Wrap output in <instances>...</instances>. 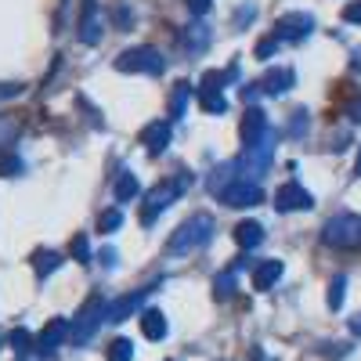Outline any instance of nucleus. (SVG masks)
Segmentation results:
<instances>
[{
  "instance_id": "473e14b6",
  "label": "nucleus",
  "mask_w": 361,
  "mask_h": 361,
  "mask_svg": "<svg viewBox=\"0 0 361 361\" xmlns=\"http://www.w3.org/2000/svg\"><path fill=\"white\" fill-rule=\"evenodd\" d=\"M209 4H214V0H188V8H192L195 15H206V11H209Z\"/></svg>"
},
{
  "instance_id": "a878e982",
  "label": "nucleus",
  "mask_w": 361,
  "mask_h": 361,
  "mask_svg": "<svg viewBox=\"0 0 361 361\" xmlns=\"http://www.w3.org/2000/svg\"><path fill=\"white\" fill-rule=\"evenodd\" d=\"M119 224H123V214H119V209H105V214L98 217V231H105V235L116 231Z\"/></svg>"
},
{
  "instance_id": "bb28decb",
  "label": "nucleus",
  "mask_w": 361,
  "mask_h": 361,
  "mask_svg": "<svg viewBox=\"0 0 361 361\" xmlns=\"http://www.w3.org/2000/svg\"><path fill=\"white\" fill-rule=\"evenodd\" d=\"M8 340H11V347H15L18 354H29V347H33V336H29L25 329H15V333H11Z\"/></svg>"
},
{
  "instance_id": "20e7f679",
  "label": "nucleus",
  "mask_w": 361,
  "mask_h": 361,
  "mask_svg": "<svg viewBox=\"0 0 361 361\" xmlns=\"http://www.w3.org/2000/svg\"><path fill=\"white\" fill-rule=\"evenodd\" d=\"M105 296L102 293H90L87 296V304L80 307V314H76V325H73V340L76 343H87L90 336H94L98 333V325L105 322Z\"/></svg>"
},
{
  "instance_id": "393cba45",
  "label": "nucleus",
  "mask_w": 361,
  "mask_h": 361,
  "mask_svg": "<svg viewBox=\"0 0 361 361\" xmlns=\"http://www.w3.org/2000/svg\"><path fill=\"white\" fill-rule=\"evenodd\" d=\"M130 357H134L130 340H112L109 343V361H130Z\"/></svg>"
},
{
  "instance_id": "a211bd4d",
  "label": "nucleus",
  "mask_w": 361,
  "mask_h": 361,
  "mask_svg": "<svg viewBox=\"0 0 361 361\" xmlns=\"http://www.w3.org/2000/svg\"><path fill=\"white\" fill-rule=\"evenodd\" d=\"M235 243L243 246V250H253V246H260L264 243V228L257 224V221H243L235 228Z\"/></svg>"
},
{
  "instance_id": "0eeeda50",
  "label": "nucleus",
  "mask_w": 361,
  "mask_h": 361,
  "mask_svg": "<svg viewBox=\"0 0 361 361\" xmlns=\"http://www.w3.org/2000/svg\"><path fill=\"white\" fill-rule=\"evenodd\" d=\"M275 206L282 209V214H293V209H311L314 206V199H311V192H304L300 185H282L279 192H275Z\"/></svg>"
},
{
  "instance_id": "412c9836",
  "label": "nucleus",
  "mask_w": 361,
  "mask_h": 361,
  "mask_svg": "<svg viewBox=\"0 0 361 361\" xmlns=\"http://www.w3.org/2000/svg\"><path fill=\"white\" fill-rule=\"evenodd\" d=\"M188 94H192V83L180 80V83L173 87V98H170V116H185V109H188Z\"/></svg>"
},
{
  "instance_id": "7c9ffc66",
  "label": "nucleus",
  "mask_w": 361,
  "mask_h": 361,
  "mask_svg": "<svg viewBox=\"0 0 361 361\" xmlns=\"http://www.w3.org/2000/svg\"><path fill=\"white\" fill-rule=\"evenodd\" d=\"M343 18H347V22H354V25H361V0H354V4H347V8H343Z\"/></svg>"
},
{
  "instance_id": "2eb2a0df",
  "label": "nucleus",
  "mask_w": 361,
  "mask_h": 361,
  "mask_svg": "<svg viewBox=\"0 0 361 361\" xmlns=\"http://www.w3.org/2000/svg\"><path fill=\"white\" fill-rule=\"evenodd\" d=\"M282 279V260H264L253 267V289H271Z\"/></svg>"
},
{
  "instance_id": "9b49d317",
  "label": "nucleus",
  "mask_w": 361,
  "mask_h": 361,
  "mask_svg": "<svg viewBox=\"0 0 361 361\" xmlns=\"http://www.w3.org/2000/svg\"><path fill=\"white\" fill-rule=\"evenodd\" d=\"M80 40H83V44H98V40H102L98 0H83V15H80Z\"/></svg>"
},
{
  "instance_id": "f8f14e48",
  "label": "nucleus",
  "mask_w": 361,
  "mask_h": 361,
  "mask_svg": "<svg viewBox=\"0 0 361 361\" xmlns=\"http://www.w3.org/2000/svg\"><path fill=\"white\" fill-rule=\"evenodd\" d=\"M148 289H137L130 296H119V300H109V307H105V322H127L137 307H141V300H145Z\"/></svg>"
},
{
  "instance_id": "f257e3e1",
  "label": "nucleus",
  "mask_w": 361,
  "mask_h": 361,
  "mask_svg": "<svg viewBox=\"0 0 361 361\" xmlns=\"http://www.w3.org/2000/svg\"><path fill=\"white\" fill-rule=\"evenodd\" d=\"M209 235H214V217H209V214H195V217H188L185 224H180V228L170 235L166 253H170V257L195 253L199 246H206V243H209Z\"/></svg>"
},
{
  "instance_id": "aec40b11",
  "label": "nucleus",
  "mask_w": 361,
  "mask_h": 361,
  "mask_svg": "<svg viewBox=\"0 0 361 361\" xmlns=\"http://www.w3.org/2000/svg\"><path fill=\"white\" fill-rule=\"evenodd\" d=\"M58 264H62V253H54V250H37V257H33L37 279H47V271H54Z\"/></svg>"
},
{
  "instance_id": "4be33fe9",
  "label": "nucleus",
  "mask_w": 361,
  "mask_h": 361,
  "mask_svg": "<svg viewBox=\"0 0 361 361\" xmlns=\"http://www.w3.org/2000/svg\"><path fill=\"white\" fill-rule=\"evenodd\" d=\"M199 102L206 112H224L228 109V98L221 94V90H199Z\"/></svg>"
},
{
  "instance_id": "4468645a",
  "label": "nucleus",
  "mask_w": 361,
  "mask_h": 361,
  "mask_svg": "<svg viewBox=\"0 0 361 361\" xmlns=\"http://www.w3.org/2000/svg\"><path fill=\"white\" fill-rule=\"evenodd\" d=\"M141 145H148V152H163L170 145V123L166 119H156V123H148L141 130Z\"/></svg>"
},
{
  "instance_id": "6ab92c4d",
  "label": "nucleus",
  "mask_w": 361,
  "mask_h": 361,
  "mask_svg": "<svg viewBox=\"0 0 361 361\" xmlns=\"http://www.w3.org/2000/svg\"><path fill=\"white\" fill-rule=\"evenodd\" d=\"M112 195H116V202H130V199L137 195V177H134V173H119Z\"/></svg>"
},
{
  "instance_id": "c85d7f7f",
  "label": "nucleus",
  "mask_w": 361,
  "mask_h": 361,
  "mask_svg": "<svg viewBox=\"0 0 361 361\" xmlns=\"http://www.w3.org/2000/svg\"><path fill=\"white\" fill-rule=\"evenodd\" d=\"M231 286H235V275H231V271H228V275H221V279L214 282V289H217V300L231 296Z\"/></svg>"
},
{
  "instance_id": "423d86ee",
  "label": "nucleus",
  "mask_w": 361,
  "mask_h": 361,
  "mask_svg": "<svg viewBox=\"0 0 361 361\" xmlns=\"http://www.w3.org/2000/svg\"><path fill=\"white\" fill-rule=\"evenodd\" d=\"M221 199L228 202V206H257L260 199H264V192L257 188V185H250V180H231V185H224L221 188Z\"/></svg>"
},
{
  "instance_id": "f03ea898",
  "label": "nucleus",
  "mask_w": 361,
  "mask_h": 361,
  "mask_svg": "<svg viewBox=\"0 0 361 361\" xmlns=\"http://www.w3.org/2000/svg\"><path fill=\"white\" fill-rule=\"evenodd\" d=\"M322 243L333 246V250H354V246H361V217L357 214H340L333 221H325Z\"/></svg>"
},
{
  "instance_id": "ddd939ff",
  "label": "nucleus",
  "mask_w": 361,
  "mask_h": 361,
  "mask_svg": "<svg viewBox=\"0 0 361 361\" xmlns=\"http://www.w3.org/2000/svg\"><path fill=\"white\" fill-rule=\"evenodd\" d=\"M177 192H180V180H170V185L163 180V185H156L152 192H148V221H152L159 209H166L177 199Z\"/></svg>"
},
{
  "instance_id": "7ed1b4c3",
  "label": "nucleus",
  "mask_w": 361,
  "mask_h": 361,
  "mask_svg": "<svg viewBox=\"0 0 361 361\" xmlns=\"http://www.w3.org/2000/svg\"><path fill=\"white\" fill-rule=\"evenodd\" d=\"M271 156H275V145H271V134H267L264 141H257V145L243 148V156L235 159V170L243 173V180H250V185H253L257 177H264V173H267Z\"/></svg>"
},
{
  "instance_id": "f704fd0d",
  "label": "nucleus",
  "mask_w": 361,
  "mask_h": 361,
  "mask_svg": "<svg viewBox=\"0 0 361 361\" xmlns=\"http://www.w3.org/2000/svg\"><path fill=\"white\" fill-rule=\"evenodd\" d=\"M350 119H354V123H361V102L350 105Z\"/></svg>"
},
{
  "instance_id": "6e6552de",
  "label": "nucleus",
  "mask_w": 361,
  "mask_h": 361,
  "mask_svg": "<svg viewBox=\"0 0 361 361\" xmlns=\"http://www.w3.org/2000/svg\"><path fill=\"white\" fill-rule=\"evenodd\" d=\"M238 134H243V148L264 141V137L271 134V130H267V116H264L260 109H250V112L243 116V127H238Z\"/></svg>"
},
{
  "instance_id": "dca6fc26",
  "label": "nucleus",
  "mask_w": 361,
  "mask_h": 361,
  "mask_svg": "<svg viewBox=\"0 0 361 361\" xmlns=\"http://www.w3.org/2000/svg\"><path fill=\"white\" fill-rule=\"evenodd\" d=\"M257 87L267 90V94H286L293 87V69H271V73H264V80Z\"/></svg>"
},
{
  "instance_id": "4c0bfd02",
  "label": "nucleus",
  "mask_w": 361,
  "mask_h": 361,
  "mask_svg": "<svg viewBox=\"0 0 361 361\" xmlns=\"http://www.w3.org/2000/svg\"><path fill=\"white\" fill-rule=\"evenodd\" d=\"M354 173H357V177H361V152H357V166H354Z\"/></svg>"
},
{
  "instance_id": "1a4fd4ad",
  "label": "nucleus",
  "mask_w": 361,
  "mask_h": 361,
  "mask_svg": "<svg viewBox=\"0 0 361 361\" xmlns=\"http://www.w3.org/2000/svg\"><path fill=\"white\" fill-rule=\"evenodd\" d=\"M279 37H286V40H304L311 29H314V18L311 15H304V11H296V15H282L279 18Z\"/></svg>"
},
{
  "instance_id": "cd10ccee",
  "label": "nucleus",
  "mask_w": 361,
  "mask_h": 361,
  "mask_svg": "<svg viewBox=\"0 0 361 361\" xmlns=\"http://www.w3.org/2000/svg\"><path fill=\"white\" fill-rule=\"evenodd\" d=\"M22 173V159L18 156H0V177H15Z\"/></svg>"
},
{
  "instance_id": "b1692460",
  "label": "nucleus",
  "mask_w": 361,
  "mask_h": 361,
  "mask_svg": "<svg viewBox=\"0 0 361 361\" xmlns=\"http://www.w3.org/2000/svg\"><path fill=\"white\" fill-rule=\"evenodd\" d=\"M206 44H209V33H206L202 25H192L188 33H185V47H188V51H202Z\"/></svg>"
},
{
  "instance_id": "e433bc0d",
  "label": "nucleus",
  "mask_w": 361,
  "mask_h": 361,
  "mask_svg": "<svg viewBox=\"0 0 361 361\" xmlns=\"http://www.w3.org/2000/svg\"><path fill=\"white\" fill-rule=\"evenodd\" d=\"M350 329H354V333H357V336H361V314H357V318H354V322H350Z\"/></svg>"
},
{
  "instance_id": "39448f33",
  "label": "nucleus",
  "mask_w": 361,
  "mask_h": 361,
  "mask_svg": "<svg viewBox=\"0 0 361 361\" xmlns=\"http://www.w3.org/2000/svg\"><path fill=\"white\" fill-rule=\"evenodd\" d=\"M119 73H145V76H159L163 73V54L156 47H130L116 58Z\"/></svg>"
},
{
  "instance_id": "9d476101",
  "label": "nucleus",
  "mask_w": 361,
  "mask_h": 361,
  "mask_svg": "<svg viewBox=\"0 0 361 361\" xmlns=\"http://www.w3.org/2000/svg\"><path fill=\"white\" fill-rule=\"evenodd\" d=\"M69 336V322L66 318H51L47 325H44V333H40V340H37V347H40V354L47 357V354H54L58 347H62V340Z\"/></svg>"
},
{
  "instance_id": "2f4dec72",
  "label": "nucleus",
  "mask_w": 361,
  "mask_h": 361,
  "mask_svg": "<svg viewBox=\"0 0 361 361\" xmlns=\"http://www.w3.org/2000/svg\"><path fill=\"white\" fill-rule=\"evenodd\" d=\"M15 94H22L18 83H0V102H4V98H15Z\"/></svg>"
},
{
  "instance_id": "c756f323",
  "label": "nucleus",
  "mask_w": 361,
  "mask_h": 361,
  "mask_svg": "<svg viewBox=\"0 0 361 361\" xmlns=\"http://www.w3.org/2000/svg\"><path fill=\"white\" fill-rule=\"evenodd\" d=\"M73 257H76V260H87V257H90L87 235H76V238H73Z\"/></svg>"
},
{
  "instance_id": "f3484780",
  "label": "nucleus",
  "mask_w": 361,
  "mask_h": 361,
  "mask_svg": "<svg viewBox=\"0 0 361 361\" xmlns=\"http://www.w3.org/2000/svg\"><path fill=\"white\" fill-rule=\"evenodd\" d=\"M141 333H145V340H163L166 336V314L163 311H145L141 314Z\"/></svg>"
},
{
  "instance_id": "c9c22d12",
  "label": "nucleus",
  "mask_w": 361,
  "mask_h": 361,
  "mask_svg": "<svg viewBox=\"0 0 361 361\" xmlns=\"http://www.w3.org/2000/svg\"><path fill=\"white\" fill-rule=\"evenodd\" d=\"M102 264H116V253L112 250H102Z\"/></svg>"
},
{
  "instance_id": "72a5a7b5",
  "label": "nucleus",
  "mask_w": 361,
  "mask_h": 361,
  "mask_svg": "<svg viewBox=\"0 0 361 361\" xmlns=\"http://www.w3.org/2000/svg\"><path fill=\"white\" fill-rule=\"evenodd\" d=\"M275 44H279V40H260V47H257V54H260V58H267L271 51H275Z\"/></svg>"
},
{
  "instance_id": "5701e85b",
  "label": "nucleus",
  "mask_w": 361,
  "mask_h": 361,
  "mask_svg": "<svg viewBox=\"0 0 361 361\" xmlns=\"http://www.w3.org/2000/svg\"><path fill=\"white\" fill-rule=\"evenodd\" d=\"M343 289H347V279H333L329 282V311H340L343 307Z\"/></svg>"
}]
</instances>
